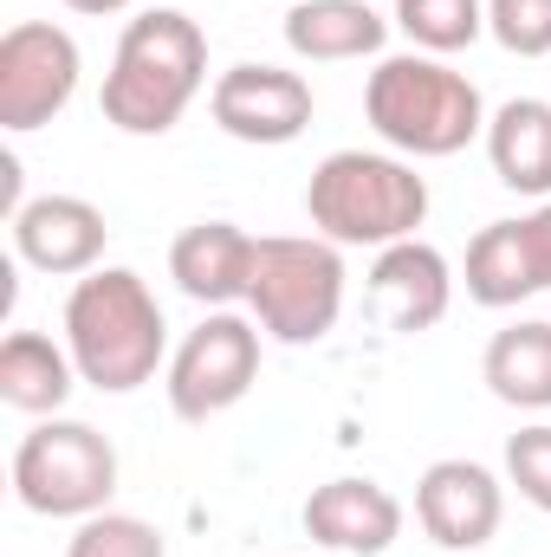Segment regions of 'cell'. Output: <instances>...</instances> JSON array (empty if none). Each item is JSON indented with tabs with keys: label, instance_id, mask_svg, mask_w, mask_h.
<instances>
[{
	"label": "cell",
	"instance_id": "cell-1",
	"mask_svg": "<svg viewBox=\"0 0 551 557\" xmlns=\"http://www.w3.org/2000/svg\"><path fill=\"white\" fill-rule=\"evenodd\" d=\"M65 350L78 363V383L105 396L143 389L169 357V324L156 292L131 267H91L65 298Z\"/></svg>",
	"mask_w": 551,
	"mask_h": 557
},
{
	"label": "cell",
	"instance_id": "cell-2",
	"mask_svg": "<svg viewBox=\"0 0 551 557\" xmlns=\"http://www.w3.org/2000/svg\"><path fill=\"white\" fill-rule=\"evenodd\" d=\"M201 85H208V33L182 7H149L124 26L98 104L105 124H118L124 137H162L182 124Z\"/></svg>",
	"mask_w": 551,
	"mask_h": 557
},
{
	"label": "cell",
	"instance_id": "cell-3",
	"mask_svg": "<svg viewBox=\"0 0 551 557\" xmlns=\"http://www.w3.org/2000/svg\"><path fill=\"white\" fill-rule=\"evenodd\" d=\"M305 214L331 247H396L428 221V182L403 156L331 149L305 182Z\"/></svg>",
	"mask_w": 551,
	"mask_h": 557
},
{
	"label": "cell",
	"instance_id": "cell-4",
	"mask_svg": "<svg viewBox=\"0 0 551 557\" xmlns=\"http://www.w3.org/2000/svg\"><path fill=\"white\" fill-rule=\"evenodd\" d=\"M370 131L403 156H461L474 137H487L480 85L434 52H396L364 85Z\"/></svg>",
	"mask_w": 551,
	"mask_h": 557
},
{
	"label": "cell",
	"instance_id": "cell-5",
	"mask_svg": "<svg viewBox=\"0 0 551 557\" xmlns=\"http://www.w3.org/2000/svg\"><path fill=\"white\" fill-rule=\"evenodd\" d=\"M254 324L279 344H318L344 318V253L325 234H267L254 260Z\"/></svg>",
	"mask_w": 551,
	"mask_h": 557
},
{
	"label": "cell",
	"instance_id": "cell-6",
	"mask_svg": "<svg viewBox=\"0 0 551 557\" xmlns=\"http://www.w3.org/2000/svg\"><path fill=\"white\" fill-rule=\"evenodd\" d=\"M13 493L39 519H91L118 493V447L91 421L46 416L13 447Z\"/></svg>",
	"mask_w": 551,
	"mask_h": 557
},
{
	"label": "cell",
	"instance_id": "cell-7",
	"mask_svg": "<svg viewBox=\"0 0 551 557\" xmlns=\"http://www.w3.org/2000/svg\"><path fill=\"white\" fill-rule=\"evenodd\" d=\"M254 376H260V324L234 311H208L169 357V409L182 421L228 416L254 389Z\"/></svg>",
	"mask_w": 551,
	"mask_h": 557
},
{
	"label": "cell",
	"instance_id": "cell-8",
	"mask_svg": "<svg viewBox=\"0 0 551 557\" xmlns=\"http://www.w3.org/2000/svg\"><path fill=\"white\" fill-rule=\"evenodd\" d=\"M78 39L52 20H20L0 33V131L26 137L39 124H52L72 91H78Z\"/></svg>",
	"mask_w": 551,
	"mask_h": 557
},
{
	"label": "cell",
	"instance_id": "cell-9",
	"mask_svg": "<svg viewBox=\"0 0 551 557\" xmlns=\"http://www.w3.org/2000/svg\"><path fill=\"white\" fill-rule=\"evenodd\" d=\"M208 111H215V124L234 143L279 149V143L305 137V124H311V85L298 72H285V65H228L215 78V91H208Z\"/></svg>",
	"mask_w": 551,
	"mask_h": 557
},
{
	"label": "cell",
	"instance_id": "cell-10",
	"mask_svg": "<svg viewBox=\"0 0 551 557\" xmlns=\"http://www.w3.org/2000/svg\"><path fill=\"white\" fill-rule=\"evenodd\" d=\"M500 512H506V493H500V480L480 460H434L415 480V519H421V532L454 557H474L480 545H493Z\"/></svg>",
	"mask_w": 551,
	"mask_h": 557
},
{
	"label": "cell",
	"instance_id": "cell-11",
	"mask_svg": "<svg viewBox=\"0 0 551 557\" xmlns=\"http://www.w3.org/2000/svg\"><path fill=\"white\" fill-rule=\"evenodd\" d=\"M7 227H13V253L52 278H85L111 240L105 208H91L85 195H33Z\"/></svg>",
	"mask_w": 551,
	"mask_h": 557
},
{
	"label": "cell",
	"instance_id": "cell-12",
	"mask_svg": "<svg viewBox=\"0 0 551 557\" xmlns=\"http://www.w3.org/2000/svg\"><path fill=\"white\" fill-rule=\"evenodd\" d=\"M448 305H454V273H448V260L428 240H396V247L377 253V267H370V311L383 318V331L415 337V331L441 324Z\"/></svg>",
	"mask_w": 551,
	"mask_h": 557
},
{
	"label": "cell",
	"instance_id": "cell-13",
	"mask_svg": "<svg viewBox=\"0 0 551 557\" xmlns=\"http://www.w3.org/2000/svg\"><path fill=\"white\" fill-rule=\"evenodd\" d=\"M305 532L325 552L351 557H383L403 539V499L377 480H325L305 499Z\"/></svg>",
	"mask_w": 551,
	"mask_h": 557
},
{
	"label": "cell",
	"instance_id": "cell-14",
	"mask_svg": "<svg viewBox=\"0 0 551 557\" xmlns=\"http://www.w3.org/2000/svg\"><path fill=\"white\" fill-rule=\"evenodd\" d=\"M254 260H260V240L234 221H195L175 234L169 247V278L195 298V305H215L228 311L234 298L254 292Z\"/></svg>",
	"mask_w": 551,
	"mask_h": 557
},
{
	"label": "cell",
	"instance_id": "cell-15",
	"mask_svg": "<svg viewBox=\"0 0 551 557\" xmlns=\"http://www.w3.org/2000/svg\"><path fill=\"white\" fill-rule=\"evenodd\" d=\"M390 20L370 0H298L285 13V46L311 65H338V59H370L383 52Z\"/></svg>",
	"mask_w": 551,
	"mask_h": 557
},
{
	"label": "cell",
	"instance_id": "cell-16",
	"mask_svg": "<svg viewBox=\"0 0 551 557\" xmlns=\"http://www.w3.org/2000/svg\"><path fill=\"white\" fill-rule=\"evenodd\" d=\"M78 383V363L65 344H52L46 331H13L0 344V403L20 416H59L65 396Z\"/></svg>",
	"mask_w": 551,
	"mask_h": 557
},
{
	"label": "cell",
	"instance_id": "cell-17",
	"mask_svg": "<svg viewBox=\"0 0 551 557\" xmlns=\"http://www.w3.org/2000/svg\"><path fill=\"white\" fill-rule=\"evenodd\" d=\"M487 156L493 175L513 195H551V104L546 98H513L487 117Z\"/></svg>",
	"mask_w": 551,
	"mask_h": 557
},
{
	"label": "cell",
	"instance_id": "cell-18",
	"mask_svg": "<svg viewBox=\"0 0 551 557\" xmlns=\"http://www.w3.org/2000/svg\"><path fill=\"white\" fill-rule=\"evenodd\" d=\"M546 292L539 285V260H532V234L526 221H493L467 240V298L487 311H506L519 298Z\"/></svg>",
	"mask_w": 551,
	"mask_h": 557
},
{
	"label": "cell",
	"instance_id": "cell-19",
	"mask_svg": "<svg viewBox=\"0 0 551 557\" xmlns=\"http://www.w3.org/2000/svg\"><path fill=\"white\" fill-rule=\"evenodd\" d=\"M480 376L506 409H551V318H519L493 331Z\"/></svg>",
	"mask_w": 551,
	"mask_h": 557
},
{
	"label": "cell",
	"instance_id": "cell-20",
	"mask_svg": "<svg viewBox=\"0 0 551 557\" xmlns=\"http://www.w3.org/2000/svg\"><path fill=\"white\" fill-rule=\"evenodd\" d=\"M396 26L421 52H467L487 33V0H396Z\"/></svg>",
	"mask_w": 551,
	"mask_h": 557
},
{
	"label": "cell",
	"instance_id": "cell-21",
	"mask_svg": "<svg viewBox=\"0 0 551 557\" xmlns=\"http://www.w3.org/2000/svg\"><path fill=\"white\" fill-rule=\"evenodd\" d=\"M65 557H169L162 532L149 519H131V512H91L78 519Z\"/></svg>",
	"mask_w": 551,
	"mask_h": 557
},
{
	"label": "cell",
	"instance_id": "cell-22",
	"mask_svg": "<svg viewBox=\"0 0 551 557\" xmlns=\"http://www.w3.org/2000/svg\"><path fill=\"white\" fill-rule=\"evenodd\" d=\"M487 33L513 59H546L551 52V0H487Z\"/></svg>",
	"mask_w": 551,
	"mask_h": 557
},
{
	"label": "cell",
	"instance_id": "cell-23",
	"mask_svg": "<svg viewBox=\"0 0 551 557\" xmlns=\"http://www.w3.org/2000/svg\"><path fill=\"white\" fill-rule=\"evenodd\" d=\"M506 480L519 486V499H532L539 512H551V421L519 428L506 441Z\"/></svg>",
	"mask_w": 551,
	"mask_h": 557
},
{
	"label": "cell",
	"instance_id": "cell-24",
	"mask_svg": "<svg viewBox=\"0 0 551 557\" xmlns=\"http://www.w3.org/2000/svg\"><path fill=\"white\" fill-rule=\"evenodd\" d=\"M526 234H532V260H539V285L551 292V201H539L526 214Z\"/></svg>",
	"mask_w": 551,
	"mask_h": 557
},
{
	"label": "cell",
	"instance_id": "cell-25",
	"mask_svg": "<svg viewBox=\"0 0 551 557\" xmlns=\"http://www.w3.org/2000/svg\"><path fill=\"white\" fill-rule=\"evenodd\" d=\"M72 13H91V20H105V13H124L131 0H65Z\"/></svg>",
	"mask_w": 551,
	"mask_h": 557
}]
</instances>
